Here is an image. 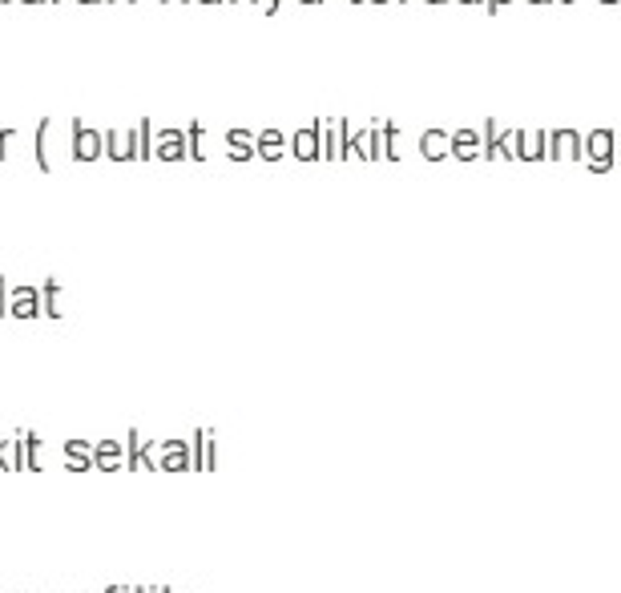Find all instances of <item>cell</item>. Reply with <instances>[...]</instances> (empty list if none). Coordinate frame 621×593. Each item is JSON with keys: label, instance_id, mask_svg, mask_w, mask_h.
I'll return each mask as SVG.
<instances>
[{"label": "cell", "instance_id": "cell-50", "mask_svg": "<svg viewBox=\"0 0 621 593\" xmlns=\"http://www.w3.org/2000/svg\"><path fill=\"white\" fill-rule=\"evenodd\" d=\"M395 5H408V0H395Z\"/></svg>", "mask_w": 621, "mask_h": 593}, {"label": "cell", "instance_id": "cell-4", "mask_svg": "<svg viewBox=\"0 0 621 593\" xmlns=\"http://www.w3.org/2000/svg\"><path fill=\"white\" fill-rule=\"evenodd\" d=\"M153 464H158L162 472H190L194 468L190 440H158L153 444Z\"/></svg>", "mask_w": 621, "mask_h": 593}, {"label": "cell", "instance_id": "cell-37", "mask_svg": "<svg viewBox=\"0 0 621 593\" xmlns=\"http://www.w3.org/2000/svg\"><path fill=\"white\" fill-rule=\"evenodd\" d=\"M524 5H553V0H524Z\"/></svg>", "mask_w": 621, "mask_h": 593}, {"label": "cell", "instance_id": "cell-16", "mask_svg": "<svg viewBox=\"0 0 621 593\" xmlns=\"http://www.w3.org/2000/svg\"><path fill=\"white\" fill-rule=\"evenodd\" d=\"M420 153H424L428 162H444L448 153H452V134H444V130H424V134H420Z\"/></svg>", "mask_w": 621, "mask_h": 593}, {"label": "cell", "instance_id": "cell-31", "mask_svg": "<svg viewBox=\"0 0 621 593\" xmlns=\"http://www.w3.org/2000/svg\"><path fill=\"white\" fill-rule=\"evenodd\" d=\"M263 13L274 16V13H279V0H263Z\"/></svg>", "mask_w": 621, "mask_h": 593}, {"label": "cell", "instance_id": "cell-13", "mask_svg": "<svg viewBox=\"0 0 621 593\" xmlns=\"http://www.w3.org/2000/svg\"><path fill=\"white\" fill-rule=\"evenodd\" d=\"M32 158H37V166L45 170V174L57 166V150H53V122H49V117L37 125V134H32Z\"/></svg>", "mask_w": 621, "mask_h": 593}, {"label": "cell", "instance_id": "cell-52", "mask_svg": "<svg viewBox=\"0 0 621 593\" xmlns=\"http://www.w3.org/2000/svg\"><path fill=\"white\" fill-rule=\"evenodd\" d=\"M0 5H8V0H0Z\"/></svg>", "mask_w": 621, "mask_h": 593}, {"label": "cell", "instance_id": "cell-3", "mask_svg": "<svg viewBox=\"0 0 621 593\" xmlns=\"http://www.w3.org/2000/svg\"><path fill=\"white\" fill-rule=\"evenodd\" d=\"M153 158L158 162H190V134L178 125L153 130Z\"/></svg>", "mask_w": 621, "mask_h": 593}, {"label": "cell", "instance_id": "cell-48", "mask_svg": "<svg viewBox=\"0 0 621 593\" xmlns=\"http://www.w3.org/2000/svg\"><path fill=\"white\" fill-rule=\"evenodd\" d=\"M134 593H145V589H142V586H137V589H134Z\"/></svg>", "mask_w": 621, "mask_h": 593}, {"label": "cell", "instance_id": "cell-43", "mask_svg": "<svg viewBox=\"0 0 621 593\" xmlns=\"http://www.w3.org/2000/svg\"><path fill=\"white\" fill-rule=\"evenodd\" d=\"M372 5H395V0H372Z\"/></svg>", "mask_w": 621, "mask_h": 593}, {"label": "cell", "instance_id": "cell-47", "mask_svg": "<svg viewBox=\"0 0 621 593\" xmlns=\"http://www.w3.org/2000/svg\"><path fill=\"white\" fill-rule=\"evenodd\" d=\"M351 5H367V0H351Z\"/></svg>", "mask_w": 621, "mask_h": 593}, {"label": "cell", "instance_id": "cell-27", "mask_svg": "<svg viewBox=\"0 0 621 593\" xmlns=\"http://www.w3.org/2000/svg\"><path fill=\"white\" fill-rule=\"evenodd\" d=\"M13 142H16V130H0V162H8V153H13Z\"/></svg>", "mask_w": 621, "mask_h": 593}, {"label": "cell", "instance_id": "cell-35", "mask_svg": "<svg viewBox=\"0 0 621 593\" xmlns=\"http://www.w3.org/2000/svg\"><path fill=\"white\" fill-rule=\"evenodd\" d=\"M194 5H227V0H194Z\"/></svg>", "mask_w": 621, "mask_h": 593}, {"label": "cell", "instance_id": "cell-40", "mask_svg": "<svg viewBox=\"0 0 621 593\" xmlns=\"http://www.w3.org/2000/svg\"><path fill=\"white\" fill-rule=\"evenodd\" d=\"M21 5H49V0H21Z\"/></svg>", "mask_w": 621, "mask_h": 593}, {"label": "cell", "instance_id": "cell-7", "mask_svg": "<svg viewBox=\"0 0 621 593\" xmlns=\"http://www.w3.org/2000/svg\"><path fill=\"white\" fill-rule=\"evenodd\" d=\"M8 315H13V320H37L41 315V287H29V283L8 287Z\"/></svg>", "mask_w": 621, "mask_h": 593}, {"label": "cell", "instance_id": "cell-10", "mask_svg": "<svg viewBox=\"0 0 621 593\" xmlns=\"http://www.w3.org/2000/svg\"><path fill=\"white\" fill-rule=\"evenodd\" d=\"M109 162H137V130H106Z\"/></svg>", "mask_w": 621, "mask_h": 593}, {"label": "cell", "instance_id": "cell-33", "mask_svg": "<svg viewBox=\"0 0 621 593\" xmlns=\"http://www.w3.org/2000/svg\"><path fill=\"white\" fill-rule=\"evenodd\" d=\"M53 5H61V0H53ZM69 5H106V0H69Z\"/></svg>", "mask_w": 621, "mask_h": 593}, {"label": "cell", "instance_id": "cell-45", "mask_svg": "<svg viewBox=\"0 0 621 593\" xmlns=\"http://www.w3.org/2000/svg\"><path fill=\"white\" fill-rule=\"evenodd\" d=\"M424 5H444V0H424Z\"/></svg>", "mask_w": 621, "mask_h": 593}, {"label": "cell", "instance_id": "cell-6", "mask_svg": "<svg viewBox=\"0 0 621 593\" xmlns=\"http://www.w3.org/2000/svg\"><path fill=\"white\" fill-rule=\"evenodd\" d=\"M561 158L585 162V134H577V130H549V158L545 162H561Z\"/></svg>", "mask_w": 621, "mask_h": 593}, {"label": "cell", "instance_id": "cell-14", "mask_svg": "<svg viewBox=\"0 0 621 593\" xmlns=\"http://www.w3.org/2000/svg\"><path fill=\"white\" fill-rule=\"evenodd\" d=\"M255 150L263 162H283V153L291 150V134H279V130H263L255 134Z\"/></svg>", "mask_w": 621, "mask_h": 593}, {"label": "cell", "instance_id": "cell-46", "mask_svg": "<svg viewBox=\"0 0 621 593\" xmlns=\"http://www.w3.org/2000/svg\"><path fill=\"white\" fill-rule=\"evenodd\" d=\"M617 158H621V134H617Z\"/></svg>", "mask_w": 621, "mask_h": 593}, {"label": "cell", "instance_id": "cell-18", "mask_svg": "<svg viewBox=\"0 0 621 593\" xmlns=\"http://www.w3.org/2000/svg\"><path fill=\"white\" fill-rule=\"evenodd\" d=\"M24 468L29 472L45 468V440H41L37 432H24Z\"/></svg>", "mask_w": 621, "mask_h": 593}, {"label": "cell", "instance_id": "cell-34", "mask_svg": "<svg viewBox=\"0 0 621 593\" xmlns=\"http://www.w3.org/2000/svg\"><path fill=\"white\" fill-rule=\"evenodd\" d=\"M227 5H263V0H227Z\"/></svg>", "mask_w": 621, "mask_h": 593}, {"label": "cell", "instance_id": "cell-22", "mask_svg": "<svg viewBox=\"0 0 621 593\" xmlns=\"http://www.w3.org/2000/svg\"><path fill=\"white\" fill-rule=\"evenodd\" d=\"M367 162H384V122H367Z\"/></svg>", "mask_w": 621, "mask_h": 593}, {"label": "cell", "instance_id": "cell-24", "mask_svg": "<svg viewBox=\"0 0 621 593\" xmlns=\"http://www.w3.org/2000/svg\"><path fill=\"white\" fill-rule=\"evenodd\" d=\"M65 460H89L93 464V444L89 440H65ZM97 468V464H93Z\"/></svg>", "mask_w": 621, "mask_h": 593}, {"label": "cell", "instance_id": "cell-15", "mask_svg": "<svg viewBox=\"0 0 621 593\" xmlns=\"http://www.w3.org/2000/svg\"><path fill=\"white\" fill-rule=\"evenodd\" d=\"M24 468V436H0V472H21Z\"/></svg>", "mask_w": 621, "mask_h": 593}, {"label": "cell", "instance_id": "cell-28", "mask_svg": "<svg viewBox=\"0 0 621 593\" xmlns=\"http://www.w3.org/2000/svg\"><path fill=\"white\" fill-rule=\"evenodd\" d=\"M230 153V162H235V166H246L250 158H258V153H250V150H227Z\"/></svg>", "mask_w": 621, "mask_h": 593}, {"label": "cell", "instance_id": "cell-9", "mask_svg": "<svg viewBox=\"0 0 621 593\" xmlns=\"http://www.w3.org/2000/svg\"><path fill=\"white\" fill-rule=\"evenodd\" d=\"M516 145V162H545L549 158V134H533V130H513Z\"/></svg>", "mask_w": 621, "mask_h": 593}, {"label": "cell", "instance_id": "cell-20", "mask_svg": "<svg viewBox=\"0 0 621 593\" xmlns=\"http://www.w3.org/2000/svg\"><path fill=\"white\" fill-rule=\"evenodd\" d=\"M323 125V162H339V122H319Z\"/></svg>", "mask_w": 621, "mask_h": 593}, {"label": "cell", "instance_id": "cell-25", "mask_svg": "<svg viewBox=\"0 0 621 593\" xmlns=\"http://www.w3.org/2000/svg\"><path fill=\"white\" fill-rule=\"evenodd\" d=\"M227 150H250V153H258L255 150V134H246V130H227Z\"/></svg>", "mask_w": 621, "mask_h": 593}, {"label": "cell", "instance_id": "cell-39", "mask_svg": "<svg viewBox=\"0 0 621 593\" xmlns=\"http://www.w3.org/2000/svg\"><path fill=\"white\" fill-rule=\"evenodd\" d=\"M295 5H323V0H295Z\"/></svg>", "mask_w": 621, "mask_h": 593}, {"label": "cell", "instance_id": "cell-2", "mask_svg": "<svg viewBox=\"0 0 621 593\" xmlns=\"http://www.w3.org/2000/svg\"><path fill=\"white\" fill-rule=\"evenodd\" d=\"M617 162V134L614 130H593L585 134V166L593 174H609Z\"/></svg>", "mask_w": 621, "mask_h": 593}, {"label": "cell", "instance_id": "cell-38", "mask_svg": "<svg viewBox=\"0 0 621 593\" xmlns=\"http://www.w3.org/2000/svg\"><path fill=\"white\" fill-rule=\"evenodd\" d=\"M456 5H485V0H456Z\"/></svg>", "mask_w": 621, "mask_h": 593}, {"label": "cell", "instance_id": "cell-5", "mask_svg": "<svg viewBox=\"0 0 621 593\" xmlns=\"http://www.w3.org/2000/svg\"><path fill=\"white\" fill-rule=\"evenodd\" d=\"M291 153H295L299 162H323V125L310 122L303 130L291 134Z\"/></svg>", "mask_w": 621, "mask_h": 593}, {"label": "cell", "instance_id": "cell-30", "mask_svg": "<svg viewBox=\"0 0 621 593\" xmlns=\"http://www.w3.org/2000/svg\"><path fill=\"white\" fill-rule=\"evenodd\" d=\"M0 315H8V279H0Z\"/></svg>", "mask_w": 621, "mask_h": 593}, {"label": "cell", "instance_id": "cell-41", "mask_svg": "<svg viewBox=\"0 0 621 593\" xmlns=\"http://www.w3.org/2000/svg\"><path fill=\"white\" fill-rule=\"evenodd\" d=\"M106 593H134V589H117V586H114V589H106Z\"/></svg>", "mask_w": 621, "mask_h": 593}, {"label": "cell", "instance_id": "cell-32", "mask_svg": "<svg viewBox=\"0 0 621 593\" xmlns=\"http://www.w3.org/2000/svg\"><path fill=\"white\" fill-rule=\"evenodd\" d=\"M500 5H513V0H485L488 13H500Z\"/></svg>", "mask_w": 621, "mask_h": 593}, {"label": "cell", "instance_id": "cell-51", "mask_svg": "<svg viewBox=\"0 0 621 593\" xmlns=\"http://www.w3.org/2000/svg\"><path fill=\"white\" fill-rule=\"evenodd\" d=\"M561 5H569V0H561Z\"/></svg>", "mask_w": 621, "mask_h": 593}, {"label": "cell", "instance_id": "cell-36", "mask_svg": "<svg viewBox=\"0 0 621 593\" xmlns=\"http://www.w3.org/2000/svg\"><path fill=\"white\" fill-rule=\"evenodd\" d=\"M106 5H137V0H106Z\"/></svg>", "mask_w": 621, "mask_h": 593}, {"label": "cell", "instance_id": "cell-23", "mask_svg": "<svg viewBox=\"0 0 621 593\" xmlns=\"http://www.w3.org/2000/svg\"><path fill=\"white\" fill-rule=\"evenodd\" d=\"M153 158V125L142 122L137 125V162H150Z\"/></svg>", "mask_w": 621, "mask_h": 593}, {"label": "cell", "instance_id": "cell-42", "mask_svg": "<svg viewBox=\"0 0 621 593\" xmlns=\"http://www.w3.org/2000/svg\"><path fill=\"white\" fill-rule=\"evenodd\" d=\"M162 5H186V0H162Z\"/></svg>", "mask_w": 621, "mask_h": 593}, {"label": "cell", "instance_id": "cell-8", "mask_svg": "<svg viewBox=\"0 0 621 593\" xmlns=\"http://www.w3.org/2000/svg\"><path fill=\"white\" fill-rule=\"evenodd\" d=\"M452 158L464 166L485 158V130H452Z\"/></svg>", "mask_w": 621, "mask_h": 593}, {"label": "cell", "instance_id": "cell-21", "mask_svg": "<svg viewBox=\"0 0 621 593\" xmlns=\"http://www.w3.org/2000/svg\"><path fill=\"white\" fill-rule=\"evenodd\" d=\"M186 134H190V162H206V158H210V150H206V130H202V122H194Z\"/></svg>", "mask_w": 621, "mask_h": 593}, {"label": "cell", "instance_id": "cell-49", "mask_svg": "<svg viewBox=\"0 0 621 593\" xmlns=\"http://www.w3.org/2000/svg\"><path fill=\"white\" fill-rule=\"evenodd\" d=\"M145 593H162V589H145Z\"/></svg>", "mask_w": 621, "mask_h": 593}, {"label": "cell", "instance_id": "cell-17", "mask_svg": "<svg viewBox=\"0 0 621 593\" xmlns=\"http://www.w3.org/2000/svg\"><path fill=\"white\" fill-rule=\"evenodd\" d=\"M41 315H49V320H61V315H65V307H61V283H57V279L41 283Z\"/></svg>", "mask_w": 621, "mask_h": 593}, {"label": "cell", "instance_id": "cell-26", "mask_svg": "<svg viewBox=\"0 0 621 593\" xmlns=\"http://www.w3.org/2000/svg\"><path fill=\"white\" fill-rule=\"evenodd\" d=\"M500 137H505V130H500L496 122H485V158H496L500 153Z\"/></svg>", "mask_w": 621, "mask_h": 593}, {"label": "cell", "instance_id": "cell-29", "mask_svg": "<svg viewBox=\"0 0 621 593\" xmlns=\"http://www.w3.org/2000/svg\"><path fill=\"white\" fill-rule=\"evenodd\" d=\"M65 468L69 472H93V464L89 460H65Z\"/></svg>", "mask_w": 621, "mask_h": 593}, {"label": "cell", "instance_id": "cell-44", "mask_svg": "<svg viewBox=\"0 0 621 593\" xmlns=\"http://www.w3.org/2000/svg\"><path fill=\"white\" fill-rule=\"evenodd\" d=\"M601 5H621V0H601Z\"/></svg>", "mask_w": 621, "mask_h": 593}, {"label": "cell", "instance_id": "cell-12", "mask_svg": "<svg viewBox=\"0 0 621 593\" xmlns=\"http://www.w3.org/2000/svg\"><path fill=\"white\" fill-rule=\"evenodd\" d=\"M93 464H97V472H122L125 440H93Z\"/></svg>", "mask_w": 621, "mask_h": 593}, {"label": "cell", "instance_id": "cell-11", "mask_svg": "<svg viewBox=\"0 0 621 593\" xmlns=\"http://www.w3.org/2000/svg\"><path fill=\"white\" fill-rule=\"evenodd\" d=\"M142 468H158L153 464V444L142 432L125 436V472H142Z\"/></svg>", "mask_w": 621, "mask_h": 593}, {"label": "cell", "instance_id": "cell-1", "mask_svg": "<svg viewBox=\"0 0 621 593\" xmlns=\"http://www.w3.org/2000/svg\"><path fill=\"white\" fill-rule=\"evenodd\" d=\"M69 158L73 162H81V166H89V162H97V158H106V130H89L85 122H69Z\"/></svg>", "mask_w": 621, "mask_h": 593}, {"label": "cell", "instance_id": "cell-19", "mask_svg": "<svg viewBox=\"0 0 621 593\" xmlns=\"http://www.w3.org/2000/svg\"><path fill=\"white\" fill-rule=\"evenodd\" d=\"M403 158V134L395 122H384V162H400Z\"/></svg>", "mask_w": 621, "mask_h": 593}]
</instances>
